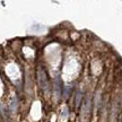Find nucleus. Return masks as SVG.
<instances>
[{
  "instance_id": "obj_1",
  "label": "nucleus",
  "mask_w": 122,
  "mask_h": 122,
  "mask_svg": "<svg viewBox=\"0 0 122 122\" xmlns=\"http://www.w3.org/2000/svg\"><path fill=\"white\" fill-rule=\"evenodd\" d=\"M37 78H39V84H40V87L43 92H46L49 91V79H48V75L45 72V70L40 68L39 71H37Z\"/></svg>"
}]
</instances>
